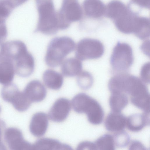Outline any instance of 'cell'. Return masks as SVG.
I'll use <instances>...</instances> for the list:
<instances>
[{
  "mask_svg": "<svg viewBox=\"0 0 150 150\" xmlns=\"http://www.w3.org/2000/svg\"><path fill=\"white\" fill-rule=\"evenodd\" d=\"M36 2L39 18L35 32L47 35L55 34L60 29L58 12L52 0H40Z\"/></svg>",
  "mask_w": 150,
  "mask_h": 150,
  "instance_id": "1",
  "label": "cell"
},
{
  "mask_svg": "<svg viewBox=\"0 0 150 150\" xmlns=\"http://www.w3.org/2000/svg\"><path fill=\"white\" fill-rule=\"evenodd\" d=\"M71 104L74 110L78 113H85L91 124L98 125L103 120L104 113L99 103L86 94L81 93L72 98Z\"/></svg>",
  "mask_w": 150,
  "mask_h": 150,
  "instance_id": "2",
  "label": "cell"
},
{
  "mask_svg": "<svg viewBox=\"0 0 150 150\" xmlns=\"http://www.w3.org/2000/svg\"><path fill=\"white\" fill-rule=\"evenodd\" d=\"M75 43L67 36L56 37L49 42L45 57L47 65L51 67L58 66L64 58L75 49Z\"/></svg>",
  "mask_w": 150,
  "mask_h": 150,
  "instance_id": "3",
  "label": "cell"
},
{
  "mask_svg": "<svg viewBox=\"0 0 150 150\" xmlns=\"http://www.w3.org/2000/svg\"><path fill=\"white\" fill-rule=\"evenodd\" d=\"M134 61L132 49L128 44L118 42L114 47L110 58L112 69L117 73L127 72Z\"/></svg>",
  "mask_w": 150,
  "mask_h": 150,
  "instance_id": "4",
  "label": "cell"
},
{
  "mask_svg": "<svg viewBox=\"0 0 150 150\" xmlns=\"http://www.w3.org/2000/svg\"><path fill=\"white\" fill-rule=\"evenodd\" d=\"M125 93L130 96L132 104L138 108H144L150 103V94L147 86L141 79L135 76H131Z\"/></svg>",
  "mask_w": 150,
  "mask_h": 150,
  "instance_id": "5",
  "label": "cell"
},
{
  "mask_svg": "<svg viewBox=\"0 0 150 150\" xmlns=\"http://www.w3.org/2000/svg\"><path fill=\"white\" fill-rule=\"evenodd\" d=\"M58 15L60 29L63 30L68 28L71 23L80 20L82 11L77 0H63Z\"/></svg>",
  "mask_w": 150,
  "mask_h": 150,
  "instance_id": "6",
  "label": "cell"
},
{
  "mask_svg": "<svg viewBox=\"0 0 150 150\" xmlns=\"http://www.w3.org/2000/svg\"><path fill=\"white\" fill-rule=\"evenodd\" d=\"M105 51L104 46L99 40L90 38L81 39L78 43L75 55L80 60L99 58Z\"/></svg>",
  "mask_w": 150,
  "mask_h": 150,
  "instance_id": "7",
  "label": "cell"
},
{
  "mask_svg": "<svg viewBox=\"0 0 150 150\" xmlns=\"http://www.w3.org/2000/svg\"><path fill=\"white\" fill-rule=\"evenodd\" d=\"M4 137L10 150H32V144L24 139L21 131L17 128L10 127L5 129Z\"/></svg>",
  "mask_w": 150,
  "mask_h": 150,
  "instance_id": "8",
  "label": "cell"
},
{
  "mask_svg": "<svg viewBox=\"0 0 150 150\" xmlns=\"http://www.w3.org/2000/svg\"><path fill=\"white\" fill-rule=\"evenodd\" d=\"M15 73L22 77H27L33 72L35 67L33 57L28 50L16 57L13 61Z\"/></svg>",
  "mask_w": 150,
  "mask_h": 150,
  "instance_id": "9",
  "label": "cell"
},
{
  "mask_svg": "<svg viewBox=\"0 0 150 150\" xmlns=\"http://www.w3.org/2000/svg\"><path fill=\"white\" fill-rule=\"evenodd\" d=\"M71 109L70 101L64 98L57 100L50 109L48 113L49 118L52 121L61 122L68 116Z\"/></svg>",
  "mask_w": 150,
  "mask_h": 150,
  "instance_id": "10",
  "label": "cell"
},
{
  "mask_svg": "<svg viewBox=\"0 0 150 150\" xmlns=\"http://www.w3.org/2000/svg\"><path fill=\"white\" fill-rule=\"evenodd\" d=\"M23 91L32 103L42 101L45 98L47 93L45 86L38 80L29 82Z\"/></svg>",
  "mask_w": 150,
  "mask_h": 150,
  "instance_id": "11",
  "label": "cell"
},
{
  "mask_svg": "<svg viewBox=\"0 0 150 150\" xmlns=\"http://www.w3.org/2000/svg\"><path fill=\"white\" fill-rule=\"evenodd\" d=\"M48 119L45 113L40 112L33 116L29 125V130L32 135L37 137L44 135L48 125Z\"/></svg>",
  "mask_w": 150,
  "mask_h": 150,
  "instance_id": "12",
  "label": "cell"
},
{
  "mask_svg": "<svg viewBox=\"0 0 150 150\" xmlns=\"http://www.w3.org/2000/svg\"><path fill=\"white\" fill-rule=\"evenodd\" d=\"M15 73L14 62L8 57H0V83L5 85L13 81Z\"/></svg>",
  "mask_w": 150,
  "mask_h": 150,
  "instance_id": "13",
  "label": "cell"
},
{
  "mask_svg": "<svg viewBox=\"0 0 150 150\" xmlns=\"http://www.w3.org/2000/svg\"><path fill=\"white\" fill-rule=\"evenodd\" d=\"M115 25L118 30L124 33H136L139 26V17H134L128 12L117 19Z\"/></svg>",
  "mask_w": 150,
  "mask_h": 150,
  "instance_id": "14",
  "label": "cell"
},
{
  "mask_svg": "<svg viewBox=\"0 0 150 150\" xmlns=\"http://www.w3.org/2000/svg\"><path fill=\"white\" fill-rule=\"evenodd\" d=\"M127 118L121 112L112 111L107 115L104 122L106 129L116 132L123 130L126 124Z\"/></svg>",
  "mask_w": 150,
  "mask_h": 150,
  "instance_id": "15",
  "label": "cell"
},
{
  "mask_svg": "<svg viewBox=\"0 0 150 150\" xmlns=\"http://www.w3.org/2000/svg\"><path fill=\"white\" fill-rule=\"evenodd\" d=\"M150 125V113H135L127 118L126 126L128 130L138 132L144 127Z\"/></svg>",
  "mask_w": 150,
  "mask_h": 150,
  "instance_id": "16",
  "label": "cell"
},
{
  "mask_svg": "<svg viewBox=\"0 0 150 150\" xmlns=\"http://www.w3.org/2000/svg\"><path fill=\"white\" fill-rule=\"evenodd\" d=\"M70 146L62 144L57 140L42 138L32 144V150H71Z\"/></svg>",
  "mask_w": 150,
  "mask_h": 150,
  "instance_id": "17",
  "label": "cell"
},
{
  "mask_svg": "<svg viewBox=\"0 0 150 150\" xmlns=\"http://www.w3.org/2000/svg\"><path fill=\"white\" fill-rule=\"evenodd\" d=\"M82 64L79 60L74 58L65 59L62 63L61 70L66 77H74L79 75L82 71Z\"/></svg>",
  "mask_w": 150,
  "mask_h": 150,
  "instance_id": "18",
  "label": "cell"
},
{
  "mask_svg": "<svg viewBox=\"0 0 150 150\" xmlns=\"http://www.w3.org/2000/svg\"><path fill=\"white\" fill-rule=\"evenodd\" d=\"M43 82L49 88L54 90L59 89L63 83V78L59 73L51 69L46 70L42 76Z\"/></svg>",
  "mask_w": 150,
  "mask_h": 150,
  "instance_id": "19",
  "label": "cell"
},
{
  "mask_svg": "<svg viewBox=\"0 0 150 150\" xmlns=\"http://www.w3.org/2000/svg\"><path fill=\"white\" fill-rule=\"evenodd\" d=\"M83 5L85 13L91 17H100L105 12V6L100 0H85Z\"/></svg>",
  "mask_w": 150,
  "mask_h": 150,
  "instance_id": "20",
  "label": "cell"
},
{
  "mask_svg": "<svg viewBox=\"0 0 150 150\" xmlns=\"http://www.w3.org/2000/svg\"><path fill=\"white\" fill-rule=\"evenodd\" d=\"M128 103V98L125 93L120 92L111 93L109 104L112 111L121 112Z\"/></svg>",
  "mask_w": 150,
  "mask_h": 150,
  "instance_id": "21",
  "label": "cell"
},
{
  "mask_svg": "<svg viewBox=\"0 0 150 150\" xmlns=\"http://www.w3.org/2000/svg\"><path fill=\"white\" fill-rule=\"evenodd\" d=\"M107 14L110 17L117 19L127 13L125 5L118 1H113L108 5Z\"/></svg>",
  "mask_w": 150,
  "mask_h": 150,
  "instance_id": "22",
  "label": "cell"
},
{
  "mask_svg": "<svg viewBox=\"0 0 150 150\" xmlns=\"http://www.w3.org/2000/svg\"><path fill=\"white\" fill-rule=\"evenodd\" d=\"M31 103L23 92L20 91L16 94L11 103L15 109L20 112L27 110Z\"/></svg>",
  "mask_w": 150,
  "mask_h": 150,
  "instance_id": "23",
  "label": "cell"
},
{
  "mask_svg": "<svg viewBox=\"0 0 150 150\" xmlns=\"http://www.w3.org/2000/svg\"><path fill=\"white\" fill-rule=\"evenodd\" d=\"M94 143L96 150H114L115 149L113 136L109 134H103Z\"/></svg>",
  "mask_w": 150,
  "mask_h": 150,
  "instance_id": "24",
  "label": "cell"
},
{
  "mask_svg": "<svg viewBox=\"0 0 150 150\" xmlns=\"http://www.w3.org/2000/svg\"><path fill=\"white\" fill-rule=\"evenodd\" d=\"M16 85L13 83L4 85L1 91V96L5 101L11 103L16 94L19 91Z\"/></svg>",
  "mask_w": 150,
  "mask_h": 150,
  "instance_id": "25",
  "label": "cell"
},
{
  "mask_svg": "<svg viewBox=\"0 0 150 150\" xmlns=\"http://www.w3.org/2000/svg\"><path fill=\"white\" fill-rule=\"evenodd\" d=\"M93 80L92 76L88 71H82L78 75L77 82L79 86L82 89L87 90L92 86Z\"/></svg>",
  "mask_w": 150,
  "mask_h": 150,
  "instance_id": "26",
  "label": "cell"
},
{
  "mask_svg": "<svg viewBox=\"0 0 150 150\" xmlns=\"http://www.w3.org/2000/svg\"><path fill=\"white\" fill-rule=\"evenodd\" d=\"M113 136L115 145L118 147H125L130 143V137L129 134L124 130L115 132Z\"/></svg>",
  "mask_w": 150,
  "mask_h": 150,
  "instance_id": "27",
  "label": "cell"
},
{
  "mask_svg": "<svg viewBox=\"0 0 150 150\" xmlns=\"http://www.w3.org/2000/svg\"><path fill=\"white\" fill-rule=\"evenodd\" d=\"M14 9L7 0L0 1V21L6 22Z\"/></svg>",
  "mask_w": 150,
  "mask_h": 150,
  "instance_id": "28",
  "label": "cell"
},
{
  "mask_svg": "<svg viewBox=\"0 0 150 150\" xmlns=\"http://www.w3.org/2000/svg\"><path fill=\"white\" fill-rule=\"evenodd\" d=\"M141 79L145 83L150 82V64L146 63L142 67L140 71Z\"/></svg>",
  "mask_w": 150,
  "mask_h": 150,
  "instance_id": "29",
  "label": "cell"
},
{
  "mask_svg": "<svg viewBox=\"0 0 150 150\" xmlns=\"http://www.w3.org/2000/svg\"><path fill=\"white\" fill-rule=\"evenodd\" d=\"M77 148V150H96L94 143L88 141L81 142L78 145Z\"/></svg>",
  "mask_w": 150,
  "mask_h": 150,
  "instance_id": "30",
  "label": "cell"
},
{
  "mask_svg": "<svg viewBox=\"0 0 150 150\" xmlns=\"http://www.w3.org/2000/svg\"><path fill=\"white\" fill-rule=\"evenodd\" d=\"M8 31L6 23L0 22V42H3L6 39Z\"/></svg>",
  "mask_w": 150,
  "mask_h": 150,
  "instance_id": "31",
  "label": "cell"
},
{
  "mask_svg": "<svg viewBox=\"0 0 150 150\" xmlns=\"http://www.w3.org/2000/svg\"><path fill=\"white\" fill-rule=\"evenodd\" d=\"M6 125L4 122L0 119V150L6 149L5 145L2 140L3 133L6 129Z\"/></svg>",
  "mask_w": 150,
  "mask_h": 150,
  "instance_id": "32",
  "label": "cell"
},
{
  "mask_svg": "<svg viewBox=\"0 0 150 150\" xmlns=\"http://www.w3.org/2000/svg\"><path fill=\"white\" fill-rule=\"evenodd\" d=\"M129 150H146V147L140 142L136 140L132 141L129 147Z\"/></svg>",
  "mask_w": 150,
  "mask_h": 150,
  "instance_id": "33",
  "label": "cell"
},
{
  "mask_svg": "<svg viewBox=\"0 0 150 150\" xmlns=\"http://www.w3.org/2000/svg\"><path fill=\"white\" fill-rule=\"evenodd\" d=\"M15 8L25 3L28 0H7Z\"/></svg>",
  "mask_w": 150,
  "mask_h": 150,
  "instance_id": "34",
  "label": "cell"
},
{
  "mask_svg": "<svg viewBox=\"0 0 150 150\" xmlns=\"http://www.w3.org/2000/svg\"><path fill=\"white\" fill-rule=\"evenodd\" d=\"M134 2L138 5L145 7H149L150 0H133Z\"/></svg>",
  "mask_w": 150,
  "mask_h": 150,
  "instance_id": "35",
  "label": "cell"
},
{
  "mask_svg": "<svg viewBox=\"0 0 150 150\" xmlns=\"http://www.w3.org/2000/svg\"><path fill=\"white\" fill-rule=\"evenodd\" d=\"M3 42H0V57L3 56L4 54L3 50V46H4Z\"/></svg>",
  "mask_w": 150,
  "mask_h": 150,
  "instance_id": "36",
  "label": "cell"
},
{
  "mask_svg": "<svg viewBox=\"0 0 150 150\" xmlns=\"http://www.w3.org/2000/svg\"><path fill=\"white\" fill-rule=\"evenodd\" d=\"M1 107L0 105V113L1 112Z\"/></svg>",
  "mask_w": 150,
  "mask_h": 150,
  "instance_id": "37",
  "label": "cell"
},
{
  "mask_svg": "<svg viewBox=\"0 0 150 150\" xmlns=\"http://www.w3.org/2000/svg\"><path fill=\"white\" fill-rule=\"evenodd\" d=\"M1 0H0V1H1Z\"/></svg>",
  "mask_w": 150,
  "mask_h": 150,
  "instance_id": "38",
  "label": "cell"
}]
</instances>
